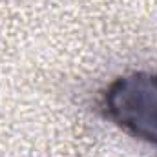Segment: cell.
Instances as JSON below:
<instances>
[{"label": "cell", "instance_id": "1", "mask_svg": "<svg viewBox=\"0 0 157 157\" xmlns=\"http://www.w3.org/2000/svg\"><path fill=\"white\" fill-rule=\"evenodd\" d=\"M101 108L121 130L157 148V73L135 71L115 78L102 93Z\"/></svg>", "mask_w": 157, "mask_h": 157}]
</instances>
